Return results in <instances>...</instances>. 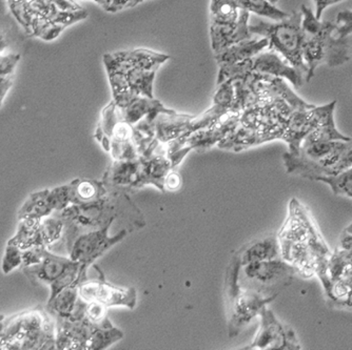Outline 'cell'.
Returning <instances> with one entry per match:
<instances>
[{"label":"cell","mask_w":352,"mask_h":350,"mask_svg":"<svg viewBox=\"0 0 352 350\" xmlns=\"http://www.w3.org/2000/svg\"><path fill=\"white\" fill-rule=\"evenodd\" d=\"M302 30V60L307 68L306 81L309 82L318 65L337 68L345 65L352 56V47L347 38L334 36L336 23L322 21L311 9L300 5Z\"/></svg>","instance_id":"1"},{"label":"cell","mask_w":352,"mask_h":350,"mask_svg":"<svg viewBox=\"0 0 352 350\" xmlns=\"http://www.w3.org/2000/svg\"><path fill=\"white\" fill-rule=\"evenodd\" d=\"M287 173L318 181L352 166V139L350 141H318L302 143L298 155H284Z\"/></svg>","instance_id":"2"},{"label":"cell","mask_w":352,"mask_h":350,"mask_svg":"<svg viewBox=\"0 0 352 350\" xmlns=\"http://www.w3.org/2000/svg\"><path fill=\"white\" fill-rule=\"evenodd\" d=\"M253 35L268 39L267 49L274 51L300 72L307 76V68L302 60V12H294L287 19L274 23L258 21L249 25Z\"/></svg>","instance_id":"3"},{"label":"cell","mask_w":352,"mask_h":350,"mask_svg":"<svg viewBox=\"0 0 352 350\" xmlns=\"http://www.w3.org/2000/svg\"><path fill=\"white\" fill-rule=\"evenodd\" d=\"M124 73L126 86L133 96L153 97L156 72L169 56L151 49H135L108 53Z\"/></svg>","instance_id":"4"},{"label":"cell","mask_w":352,"mask_h":350,"mask_svg":"<svg viewBox=\"0 0 352 350\" xmlns=\"http://www.w3.org/2000/svg\"><path fill=\"white\" fill-rule=\"evenodd\" d=\"M243 277L239 282L244 290H253L266 296L276 298L283 288L292 283L296 272L294 266L282 258L256 261L242 265Z\"/></svg>","instance_id":"5"},{"label":"cell","mask_w":352,"mask_h":350,"mask_svg":"<svg viewBox=\"0 0 352 350\" xmlns=\"http://www.w3.org/2000/svg\"><path fill=\"white\" fill-rule=\"evenodd\" d=\"M86 268L71 259L45 252L41 262L27 266L23 272L31 280L50 285L51 298H53L69 286L78 285Z\"/></svg>","instance_id":"6"},{"label":"cell","mask_w":352,"mask_h":350,"mask_svg":"<svg viewBox=\"0 0 352 350\" xmlns=\"http://www.w3.org/2000/svg\"><path fill=\"white\" fill-rule=\"evenodd\" d=\"M110 224L106 225L102 229L87 231H84V233L77 235L72 242L68 245L71 260L88 266L98 257L102 256L107 249L118 242L124 233L122 231L118 236L109 238L108 229Z\"/></svg>","instance_id":"7"},{"label":"cell","mask_w":352,"mask_h":350,"mask_svg":"<svg viewBox=\"0 0 352 350\" xmlns=\"http://www.w3.org/2000/svg\"><path fill=\"white\" fill-rule=\"evenodd\" d=\"M262 326L250 348L258 349H302L296 332L283 325L266 306L261 310Z\"/></svg>","instance_id":"8"},{"label":"cell","mask_w":352,"mask_h":350,"mask_svg":"<svg viewBox=\"0 0 352 350\" xmlns=\"http://www.w3.org/2000/svg\"><path fill=\"white\" fill-rule=\"evenodd\" d=\"M325 106H311L304 110H296L290 115L285 124L282 140L289 145L288 153L298 155L300 145L310 132L318 126L323 116Z\"/></svg>","instance_id":"9"},{"label":"cell","mask_w":352,"mask_h":350,"mask_svg":"<svg viewBox=\"0 0 352 350\" xmlns=\"http://www.w3.org/2000/svg\"><path fill=\"white\" fill-rule=\"evenodd\" d=\"M79 299L85 302H100L106 306L135 305V290H120L98 280L86 281L77 285Z\"/></svg>","instance_id":"10"},{"label":"cell","mask_w":352,"mask_h":350,"mask_svg":"<svg viewBox=\"0 0 352 350\" xmlns=\"http://www.w3.org/2000/svg\"><path fill=\"white\" fill-rule=\"evenodd\" d=\"M251 68L253 72L280 77L289 81L296 88H300L304 84V81H306L305 77L298 72L288 61L285 60L280 54L270 49H266L260 54L253 57Z\"/></svg>","instance_id":"11"},{"label":"cell","mask_w":352,"mask_h":350,"mask_svg":"<svg viewBox=\"0 0 352 350\" xmlns=\"http://www.w3.org/2000/svg\"><path fill=\"white\" fill-rule=\"evenodd\" d=\"M250 12L239 10L236 23L227 25L210 23V39L213 52L217 53L233 43L253 38L249 29Z\"/></svg>","instance_id":"12"},{"label":"cell","mask_w":352,"mask_h":350,"mask_svg":"<svg viewBox=\"0 0 352 350\" xmlns=\"http://www.w3.org/2000/svg\"><path fill=\"white\" fill-rule=\"evenodd\" d=\"M120 116L131 124H136L146 117L156 119L160 114H172L175 110L165 108L154 97L135 96L128 104L118 106Z\"/></svg>","instance_id":"13"},{"label":"cell","mask_w":352,"mask_h":350,"mask_svg":"<svg viewBox=\"0 0 352 350\" xmlns=\"http://www.w3.org/2000/svg\"><path fill=\"white\" fill-rule=\"evenodd\" d=\"M268 47V39L261 37L260 39L250 38L233 43L219 52L214 53L215 60L219 67L241 62L247 59L253 58Z\"/></svg>","instance_id":"14"},{"label":"cell","mask_w":352,"mask_h":350,"mask_svg":"<svg viewBox=\"0 0 352 350\" xmlns=\"http://www.w3.org/2000/svg\"><path fill=\"white\" fill-rule=\"evenodd\" d=\"M193 116L190 115L160 114L156 117L155 137L160 142H171L177 138H187V128Z\"/></svg>","instance_id":"15"},{"label":"cell","mask_w":352,"mask_h":350,"mask_svg":"<svg viewBox=\"0 0 352 350\" xmlns=\"http://www.w3.org/2000/svg\"><path fill=\"white\" fill-rule=\"evenodd\" d=\"M280 257L278 237L269 236L254 241L249 245H245L244 248L235 258L239 261V265H244L247 263L271 260Z\"/></svg>","instance_id":"16"},{"label":"cell","mask_w":352,"mask_h":350,"mask_svg":"<svg viewBox=\"0 0 352 350\" xmlns=\"http://www.w3.org/2000/svg\"><path fill=\"white\" fill-rule=\"evenodd\" d=\"M337 106V102H332L330 104H325V110L323 116L318 122V126L310 132L309 135L305 138L302 143H312V142L318 141H334V140H343V141H350L351 138L343 135L339 132L336 122H334L333 114L334 108Z\"/></svg>","instance_id":"17"},{"label":"cell","mask_w":352,"mask_h":350,"mask_svg":"<svg viewBox=\"0 0 352 350\" xmlns=\"http://www.w3.org/2000/svg\"><path fill=\"white\" fill-rule=\"evenodd\" d=\"M77 286H69L50 298L47 308L55 319H70L78 302Z\"/></svg>","instance_id":"18"},{"label":"cell","mask_w":352,"mask_h":350,"mask_svg":"<svg viewBox=\"0 0 352 350\" xmlns=\"http://www.w3.org/2000/svg\"><path fill=\"white\" fill-rule=\"evenodd\" d=\"M41 220L38 219L21 220L19 231L9 241L10 244L15 245L21 250H25L32 247L43 246L41 233Z\"/></svg>","instance_id":"19"},{"label":"cell","mask_w":352,"mask_h":350,"mask_svg":"<svg viewBox=\"0 0 352 350\" xmlns=\"http://www.w3.org/2000/svg\"><path fill=\"white\" fill-rule=\"evenodd\" d=\"M49 189L32 194L25 201L19 213V220L28 219L45 218L53 213L52 207L49 201Z\"/></svg>","instance_id":"20"},{"label":"cell","mask_w":352,"mask_h":350,"mask_svg":"<svg viewBox=\"0 0 352 350\" xmlns=\"http://www.w3.org/2000/svg\"><path fill=\"white\" fill-rule=\"evenodd\" d=\"M229 1L234 3L239 10H245L274 21H283L289 16V14L278 9L269 0H229Z\"/></svg>","instance_id":"21"},{"label":"cell","mask_w":352,"mask_h":350,"mask_svg":"<svg viewBox=\"0 0 352 350\" xmlns=\"http://www.w3.org/2000/svg\"><path fill=\"white\" fill-rule=\"evenodd\" d=\"M239 9L229 0H211L210 23L227 25L236 23Z\"/></svg>","instance_id":"22"},{"label":"cell","mask_w":352,"mask_h":350,"mask_svg":"<svg viewBox=\"0 0 352 350\" xmlns=\"http://www.w3.org/2000/svg\"><path fill=\"white\" fill-rule=\"evenodd\" d=\"M110 178L118 185H133L134 182L140 180V167L132 160H120L118 163L111 169Z\"/></svg>","instance_id":"23"},{"label":"cell","mask_w":352,"mask_h":350,"mask_svg":"<svg viewBox=\"0 0 352 350\" xmlns=\"http://www.w3.org/2000/svg\"><path fill=\"white\" fill-rule=\"evenodd\" d=\"M65 231V221L60 215H47L41 220V233L43 239V246H49L55 244Z\"/></svg>","instance_id":"24"},{"label":"cell","mask_w":352,"mask_h":350,"mask_svg":"<svg viewBox=\"0 0 352 350\" xmlns=\"http://www.w3.org/2000/svg\"><path fill=\"white\" fill-rule=\"evenodd\" d=\"M350 265H352L351 249L337 247L334 253H331L329 262H328V276H329L330 284L337 280L349 268Z\"/></svg>","instance_id":"25"},{"label":"cell","mask_w":352,"mask_h":350,"mask_svg":"<svg viewBox=\"0 0 352 350\" xmlns=\"http://www.w3.org/2000/svg\"><path fill=\"white\" fill-rule=\"evenodd\" d=\"M352 292V265L331 283L330 294L328 296L331 304H338L345 301Z\"/></svg>","instance_id":"26"},{"label":"cell","mask_w":352,"mask_h":350,"mask_svg":"<svg viewBox=\"0 0 352 350\" xmlns=\"http://www.w3.org/2000/svg\"><path fill=\"white\" fill-rule=\"evenodd\" d=\"M318 181L324 182L329 185L334 195L346 196L352 191V166L344 170L341 173L333 176H324L318 178Z\"/></svg>","instance_id":"27"},{"label":"cell","mask_w":352,"mask_h":350,"mask_svg":"<svg viewBox=\"0 0 352 350\" xmlns=\"http://www.w3.org/2000/svg\"><path fill=\"white\" fill-rule=\"evenodd\" d=\"M235 92L232 79L217 84L213 96V104L219 106L227 112H234Z\"/></svg>","instance_id":"28"},{"label":"cell","mask_w":352,"mask_h":350,"mask_svg":"<svg viewBox=\"0 0 352 350\" xmlns=\"http://www.w3.org/2000/svg\"><path fill=\"white\" fill-rule=\"evenodd\" d=\"M74 199V182L71 185H63L49 191V201L53 211H63Z\"/></svg>","instance_id":"29"},{"label":"cell","mask_w":352,"mask_h":350,"mask_svg":"<svg viewBox=\"0 0 352 350\" xmlns=\"http://www.w3.org/2000/svg\"><path fill=\"white\" fill-rule=\"evenodd\" d=\"M98 197V187L91 181H74V199L73 203L92 201Z\"/></svg>","instance_id":"30"},{"label":"cell","mask_w":352,"mask_h":350,"mask_svg":"<svg viewBox=\"0 0 352 350\" xmlns=\"http://www.w3.org/2000/svg\"><path fill=\"white\" fill-rule=\"evenodd\" d=\"M21 265H23V250L15 245L8 243L3 259V266H1L3 272L5 274H10Z\"/></svg>","instance_id":"31"},{"label":"cell","mask_w":352,"mask_h":350,"mask_svg":"<svg viewBox=\"0 0 352 350\" xmlns=\"http://www.w3.org/2000/svg\"><path fill=\"white\" fill-rule=\"evenodd\" d=\"M87 17H88V12L82 8L77 11H56L50 21L68 27L79 21H85Z\"/></svg>","instance_id":"32"},{"label":"cell","mask_w":352,"mask_h":350,"mask_svg":"<svg viewBox=\"0 0 352 350\" xmlns=\"http://www.w3.org/2000/svg\"><path fill=\"white\" fill-rule=\"evenodd\" d=\"M84 320L94 325L104 323L107 320V306L100 302H86Z\"/></svg>","instance_id":"33"},{"label":"cell","mask_w":352,"mask_h":350,"mask_svg":"<svg viewBox=\"0 0 352 350\" xmlns=\"http://www.w3.org/2000/svg\"><path fill=\"white\" fill-rule=\"evenodd\" d=\"M334 36L339 39H345L352 34V9L340 12L336 19Z\"/></svg>","instance_id":"34"},{"label":"cell","mask_w":352,"mask_h":350,"mask_svg":"<svg viewBox=\"0 0 352 350\" xmlns=\"http://www.w3.org/2000/svg\"><path fill=\"white\" fill-rule=\"evenodd\" d=\"M19 60V55H0V75L10 76Z\"/></svg>","instance_id":"35"},{"label":"cell","mask_w":352,"mask_h":350,"mask_svg":"<svg viewBox=\"0 0 352 350\" xmlns=\"http://www.w3.org/2000/svg\"><path fill=\"white\" fill-rule=\"evenodd\" d=\"M58 11H77L82 7L75 3L74 0H49Z\"/></svg>","instance_id":"36"},{"label":"cell","mask_w":352,"mask_h":350,"mask_svg":"<svg viewBox=\"0 0 352 350\" xmlns=\"http://www.w3.org/2000/svg\"><path fill=\"white\" fill-rule=\"evenodd\" d=\"M342 1H344V0H314V5H316L314 15H316V19H321L324 11L328 7L337 5V3H342Z\"/></svg>","instance_id":"37"},{"label":"cell","mask_w":352,"mask_h":350,"mask_svg":"<svg viewBox=\"0 0 352 350\" xmlns=\"http://www.w3.org/2000/svg\"><path fill=\"white\" fill-rule=\"evenodd\" d=\"M338 247L344 249H351L352 250V223L342 231Z\"/></svg>","instance_id":"38"},{"label":"cell","mask_w":352,"mask_h":350,"mask_svg":"<svg viewBox=\"0 0 352 350\" xmlns=\"http://www.w3.org/2000/svg\"><path fill=\"white\" fill-rule=\"evenodd\" d=\"M181 178L176 173H171L165 178V185L168 189L174 191L181 187Z\"/></svg>","instance_id":"39"},{"label":"cell","mask_w":352,"mask_h":350,"mask_svg":"<svg viewBox=\"0 0 352 350\" xmlns=\"http://www.w3.org/2000/svg\"><path fill=\"white\" fill-rule=\"evenodd\" d=\"M9 38L6 35L5 32L0 29V55H3V53L7 52L9 49Z\"/></svg>","instance_id":"40"},{"label":"cell","mask_w":352,"mask_h":350,"mask_svg":"<svg viewBox=\"0 0 352 350\" xmlns=\"http://www.w3.org/2000/svg\"><path fill=\"white\" fill-rule=\"evenodd\" d=\"M336 306L339 308H345V310H352V292L345 301L340 302V303L336 304Z\"/></svg>","instance_id":"41"},{"label":"cell","mask_w":352,"mask_h":350,"mask_svg":"<svg viewBox=\"0 0 352 350\" xmlns=\"http://www.w3.org/2000/svg\"><path fill=\"white\" fill-rule=\"evenodd\" d=\"M95 3L100 5L102 9L106 10L108 12L109 8H110L111 3L113 0H94Z\"/></svg>","instance_id":"42"},{"label":"cell","mask_w":352,"mask_h":350,"mask_svg":"<svg viewBox=\"0 0 352 350\" xmlns=\"http://www.w3.org/2000/svg\"><path fill=\"white\" fill-rule=\"evenodd\" d=\"M270 3H274L276 5V3H278V0H269Z\"/></svg>","instance_id":"43"},{"label":"cell","mask_w":352,"mask_h":350,"mask_svg":"<svg viewBox=\"0 0 352 350\" xmlns=\"http://www.w3.org/2000/svg\"><path fill=\"white\" fill-rule=\"evenodd\" d=\"M347 197L352 198V191H350V193L348 194Z\"/></svg>","instance_id":"44"},{"label":"cell","mask_w":352,"mask_h":350,"mask_svg":"<svg viewBox=\"0 0 352 350\" xmlns=\"http://www.w3.org/2000/svg\"><path fill=\"white\" fill-rule=\"evenodd\" d=\"M3 316H0V320H3Z\"/></svg>","instance_id":"45"}]
</instances>
